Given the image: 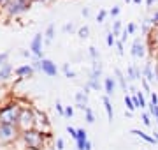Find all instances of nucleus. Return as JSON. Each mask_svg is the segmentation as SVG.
Here are the masks:
<instances>
[{
    "label": "nucleus",
    "mask_w": 158,
    "mask_h": 150,
    "mask_svg": "<svg viewBox=\"0 0 158 150\" xmlns=\"http://www.w3.org/2000/svg\"><path fill=\"white\" fill-rule=\"evenodd\" d=\"M51 141H55L53 133H42L39 129H30L19 134L18 143L23 147V150H46L48 147H51Z\"/></svg>",
    "instance_id": "1"
},
{
    "label": "nucleus",
    "mask_w": 158,
    "mask_h": 150,
    "mask_svg": "<svg viewBox=\"0 0 158 150\" xmlns=\"http://www.w3.org/2000/svg\"><path fill=\"white\" fill-rule=\"evenodd\" d=\"M23 104L14 99H7L4 103H0V124H11L18 126V118H19V111H21Z\"/></svg>",
    "instance_id": "2"
},
{
    "label": "nucleus",
    "mask_w": 158,
    "mask_h": 150,
    "mask_svg": "<svg viewBox=\"0 0 158 150\" xmlns=\"http://www.w3.org/2000/svg\"><path fill=\"white\" fill-rule=\"evenodd\" d=\"M34 4H35L34 0H7V4L2 7V14L7 20H14V18L27 14Z\"/></svg>",
    "instance_id": "3"
},
{
    "label": "nucleus",
    "mask_w": 158,
    "mask_h": 150,
    "mask_svg": "<svg viewBox=\"0 0 158 150\" xmlns=\"http://www.w3.org/2000/svg\"><path fill=\"white\" fill-rule=\"evenodd\" d=\"M19 134H21V131L18 129V126L0 124V147H9V145L18 143Z\"/></svg>",
    "instance_id": "4"
},
{
    "label": "nucleus",
    "mask_w": 158,
    "mask_h": 150,
    "mask_svg": "<svg viewBox=\"0 0 158 150\" xmlns=\"http://www.w3.org/2000/svg\"><path fill=\"white\" fill-rule=\"evenodd\" d=\"M18 129L19 131H30L35 129V110L34 106H21L19 118H18Z\"/></svg>",
    "instance_id": "5"
},
{
    "label": "nucleus",
    "mask_w": 158,
    "mask_h": 150,
    "mask_svg": "<svg viewBox=\"0 0 158 150\" xmlns=\"http://www.w3.org/2000/svg\"><path fill=\"white\" fill-rule=\"evenodd\" d=\"M30 53H32V60H42L44 58V34L37 32L30 41Z\"/></svg>",
    "instance_id": "6"
},
{
    "label": "nucleus",
    "mask_w": 158,
    "mask_h": 150,
    "mask_svg": "<svg viewBox=\"0 0 158 150\" xmlns=\"http://www.w3.org/2000/svg\"><path fill=\"white\" fill-rule=\"evenodd\" d=\"M34 110H35V129H39L42 133H51V122L48 113L37 110V108H34Z\"/></svg>",
    "instance_id": "7"
},
{
    "label": "nucleus",
    "mask_w": 158,
    "mask_h": 150,
    "mask_svg": "<svg viewBox=\"0 0 158 150\" xmlns=\"http://www.w3.org/2000/svg\"><path fill=\"white\" fill-rule=\"evenodd\" d=\"M40 73L42 74H46L48 78H56V74H58V65L51 58H42L40 60Z\"/></svg>",
    "instance_id": "8"
},
{
    "label": "nucleus",
    "mask_w": 158,
    "mask_h": 150,
    "mask_svg": "<svg viewBox=\"0 0 158 150\" xmlns=\"http://www.w3.org/2000/svg\"><path fill=\"white\" fill-rule=\"evenodd\" d=\"M130 55L134 58H144L146 57V44H144V39H142V37H135V39H134Z\"/></svg>",
    "instance_id": "9"
},
{
    "label": "nucleus",
    "mask_w": 158,
    "mask_h": 150,
    "mask_svg": "<svg viewBox=\"0 0 158 150\" xmlns=\"http://www.w3.org/2000/svg\"><path fill=\"white\" fill-rule=\"evenodd\" d=\"M14 74L19 78V80H32L35 76V71L34 67L30 65V64H21V65H18V67H14Z\"/></svg>",
    "instance_id": "10"
},
{
    "label": "nucleus",
    "mask_w": 158,
    "mask_h": 150,
    "mask_svg": "<svg viewBox=\"0 0 158 150\" xmlns=\"http://www.w3.org/2000/svg\"><path fill=\"white\" fill-rule=\"evenodd\" d=\"M88 99H90V95H86L83 90H77V92L74 94V101H76V104H74V106H76L77 110L85 111L86 108L90 106V104H88Z\"/></svg>",
    "instance_id": "11"
},
{
    "label": "nucleus",
    "mask_w": 158,
    "mask_h": 150,
    "mask_svg": "<svg viewBox=\"0 0 158 150\" xmlns=\"http://www.w3.org/2000/svg\"><path fill=\"white\" fill-rule=\"evenodd\" d=\"M127 78L128 81H135V80H142V69L135 64H130L128 67H127Z\"/></svg>",
    "instance_id": "12"
},
{
    "label": "nucleus",
    "mask_w": 158,
    "mask_h": 150,
    "mask_svg": "<svg viewBox=\"0 0 158 150\" xmlns=\"http://www.w3.org/2000/svg\"><path fill=\"white\" fill-rule=\"evenodd\" d=\"M12 73H14V65L11 62H6L0 67V83H6V81L11 80Z\"/></svg>",
    "instance_id": "13"
},
{
    "label": "nucleus",
    "mask_w": 158,
    "mask_h": 150,
    "mask_svg": "<svg viewBox=\"0 0 158 150\" xmlns=\"http://www.w3.org/2000/svg\"><path fill=\"white\" fill-rule=\"evenodd\" d=\"M114 80H116V83L119 85V88L123 90L125 94H127V90H128V83H127V76H125V73L119 67H114Z\"/></svg>",
    "instance_id": "14"
},
{
    "label": "nucleus",
    "mask_w": 158,
    "mask_h": 150,
    "mask_svg": "<svg viewBox=\"0 0 158 150\" xmlns=\"http://www.w3.org/2000/svg\"><path fill=\"white\" fill-rule=\"evenodd\" d=\"M104 92H106V95L107 97H111V95H114V90H116V80H114L113 76H106L104 78Z\"/></svg>",
    "instance_id": "15"
},
{
    "label": "nucleus",
    "mask_w": 158,
    "mask_h": 150,
    "mask_svg": "<svg viewBox=\"0 0 158 150\" xmlns=\"http://www.w3.org/2000/svg\"><path fill=\"white\" fill-rule=\"evenodd\" d=\"M102 73H104V65H102V60L91 62V69H90V73H88V76H90V78H95V80L100 81Z\"/></svg>",
    "instance_id": "16"
},
{
    "label": "nucleus",
    "mask_w": 158,
    "mask_h": 150,
    "mask_svg": "<svg viewBox=\"0 0 158 150\" xmlns=\"http://www.w3.org/2000/svg\"><path fill=\"white\" fill-rule=\"evenodd\" d=\"M44 34V46H51L53 44V41H55V35H56V29H55V25L49 23L46 27V30L42 32Z\"/></svg>",
    "instance_id": "17"
},
{
    "label": "nucleus",
    "mask_w": 158,
    "mask_h": 150,
    "mask_svg": "<svg viewBox=\"0 0 158 150\" xmlns=\"http://www.w3.org/2000/svg\"><path fill=\"white\" fill-rule=\"evenodd\" d=\"M142 80L148 83H155V71H153V62H146L142 67Z\"/></svg>",
    "instance_id": "18"
},
{
    "label": "nucleus",
    "mask_w": 158,
    "mask_h": 150,
    "mask_svg": "<svg viewBox=\"0 0 158 150\" xmlns=\"http://www.w3.org/2000/svg\"><path fill=\"white\" fill-rule=\"evenodd\" d=\"M132 101H134V106H135V110H137V108L144 110V108L148 106L146 97H144V92H141V90H135V94L132 95Z\"/></svg>",
    "instance_id": "19"
},
{
    "label": "nucleus",
    "mask_w": 158,
    "mask_h": 150,
    "mask_svg": "<svg viewBox=\"0 0 158 150\" xmlns=\"http://www.w3.org/2000/svg\"><path fill=\"white\" fill-rule=\"evenodd\" d=\"M148 44H149V53L158 50V27H153L151 34L148 35Z\"/></svg>",
    "instance_id": "20"
},
{
    "label": "nucleus",
    "mask_w": 158,
    "mask_h": 150,
    "mask_svg": "<svg viewBox=\"0 0 158 150\" xmlns=\"http://www.w3.org/2000/svg\"><path fill=\"white\" fill-rule=\"evenodd\" d=\"M102 104H104V110L107 113V120L113 124L114 120V110H113V103H111V99L107 95H102Z\"/></svg>",
    "instance_id": "21"
},
{
    "label": "nucleus",
    "mask_w": 158,
    "mask_h": 150,
    "mask_svg": "<svg viewBox=\"0 0 158 150\" xmlns=\"http://www.w3.org/2000/svg\"><path fill=\"white\" fill-rule=\"evenodd\" d=\"M130 133H132V134H135L137 138H141L142 141H146V143H149V145H156L155 138H153V136H149V134H146L144 131H141V129H132Z\"/></svg>",
    "instance_id": "22"
},
{
    "label": "nucleus",
    "mask_w": 158,
    "mask_h": 150,
    "mask_svg": "<svg viewBox=\"0 0 158 150\" xmlns=\"http://www.w3.org/2000/svg\"><path fill=\"white\" fill-rule=\"evenodd\" d=\"M62 73H63V76H65V78H69V80H74V78L77 76V73H76V71L70 69L69 62H63L62 64Z\"/></svg>",
    "instance_id": "23"
},
{
    "label": "nucleus",
    "mask_w": 158,
    "mask_h": 150,
    "mask_svg": "<svg viewBox=\"0 0 158 150\" xmlns=\"http://www.w3.org/2000/svg\"><path fill=\"white\" fill-rule=\"evenodd\" d=\"M111 32H113V35L118 39V35H121V32H123V23L119 21L118 18L113 21V27H111Z\"/></svg>",
    "instance_id": "24"
},
{
    "label": "nucleus",
    "mask_w": 158,
    "mask_h": 150,
    "mask_svg": "<svg viewBox=\"0 0 158 150\" xmlns=\"http://www.w3.org/2000/svg\"><path fill=\"white\" fill-rule=\"evenodd\" d=\"M90 32H91V30H90V27H88V25H81L76 34H77L79 39H88V37H90Z\"/></svg>",
    "instance_id": "25"
},
{
    "label": "nucleus",
    "mask_w": 158,
    "mask_h": 150,
    "mask_svg": "<svg viewBox=\"0 0 158 150\" xmlns=\"http://www.w3.org/2000/svg\"><path fill=\"white\" fill-rule=\"evenodd\" d=\"M83 113H85V120H86V124H90V126H91V124H95V120H97V118H95V111L91 110L90 106H88V108H86V110L83 111Z\"/></svg>",
    "instance_id": "26"
},
{
    "label": "nucleus",
    "mask_w": 158,
    "mask_h": 150,
    "mask_svg": "<svg viewBox=\"0 0 158 150\" xmlns=\"http://www.w3.org/2000/svg\"><path fill=\"white\" fill-rule=\"evenodd\" d=\"M106 44H107L109 48H113V46H116V37L113 35V32H111V29H106Z\"/></svg>",
    "instance_id": "27"
},
{
    "label": "nucleus",
    "mask_w": 158,
    "mask_h": 150,
    "mask_svg": "<svg viewBox=\"0 0 158 150\" xmlns=\"http://www.w3.org/2000/svg\"><path fill=\"white\" fill-rule=\"evenodd\" d=\"M88 57L91 58V62H97V60H102V57H100V51L97 50L95 46H90L88 48Z\"/></svg>",
    "instance_id": "28"
},
{
    "label": "nucleus",
    "mask_w": 158,
    "mask_h": 150,
    "mask_svg": "<svg viewBox=\"0 0 158 150\" xmlns=\"http://www.w3.org/2000/svg\"><path fill=\"white\" fill-rule=\"evenodd\" d=\"M79 27H76V23L74 21H67V23L62 27V32L63 34H72V32H77Z\"/></svg>",
    "instance_id": "29"
},
{
    "label": "nucleus",
    "mask_w": 158,
    "mask_h": 150,
    "mask_svg": "<svg viewBox=\"0 0 158 150\" xmlns=\"http://www.w3.org/2000/svg\"><path fill=\"white\" fill-rule=\"evenodd\" d=\"M123 103L125 106H127V111H135V106H134V101H132V95H128V94H125V97H123Z\"/></svg>",
    "instance_id": "30"
},
{
    "label": "nucleus",
    "mask_w": 158,
    "mask_h": 150,
    "mask_svg": "<svg viewBox=\"0 0 158 150\" xmlns=\"http://www.w3.org/2000/svg\"><path fill=\"white\" fill-rule=\"evenodd\" d=\"M107 16H109V11L98 9V12H97V23H106V18Z\"/></svg>",
    "instance_id": "31"
},
{
    "label": "nucleus",
    "mask_w": 158,
    "mask_h": 150,
    "mask_svg": "<svg viewBox=\"0 0 158 150\" xmlns=\"http://www.w3.org/2000/svg\"><path fill=\"white\" fill-rule=\"evenodd\" d=\"M53 147H55L56 150H65V139L60 138V136H58V138H55V141H53Z\"/></svg>",
    "instance_id": "32"
},
{
    "label": "nucleus",
    "mask_w": 158,
    "mask_h": 150,
    "mask_svg": "<svg viewBox=\"0 0 158 150\" xmlns=\"http://www.w3.org/2000/svg\"><path fill=\"white\" fill-rule=\"evenodd\" d=\"M148 108H149L148 113H149L155 120H158V104H151V103H149V104H148Z\"/></svg>",
    "instance_id": "33"
},
{
    "label": "nucleus",
    "mask_w": 158,
    "mask_h": 150,
    "mask_svg": "<svg viewBox=\"0 0 158 150\" xmlns=\"http://www.w3.org/2000/svg\"><path fill=\"white\" fill-rule=\"evenodd\" d=\"M119 12H121V7H119V6H113L111 9H109V16L113 18V20H116V18L119 16Z\"/></svg>",
    "instance_id": "34"
},
{
    "label": "nucleus",
    "mask_w": 158,
    "mask_h": 150,
    "mask_svg": "<svg viewBox=\"0 0 158 150\" xmlns=\"http://www.w3.org/2000/svg\"><path fill=\"white\" fill-rule=\"evenodd\" d=\"M86 139H88L86 129H77V138H76V141H86Z\"/></svg>",
    "instance_id": "35"
},
{
    "label": "nucleus",
    "mask_w": 158,
    "mask_h": 150,
    "mask_svg": "<svg viewBox=\"0 0 158 150\" xmlns=\"http://www.w3.org/2000/svg\"><path fill=\"white\" fill-rule=\"evenodd\" d=\"M141 120H142V124H144V126H151V115H149V113H148V111H142V115H141Z\"/></svg>",
    "instance_id": "36"
},
{
    "label": "nucleus",
    "mask_w": 158,
    "mask_h": 150,
    "mask_svg": "<svg viewBox=\"0 0 158 150\" xmlns=\"http://www.w3.org/2000/svg\"><path fill=\"white\" fill-rule=\"evenodd\" d=\"M9 57H11V51L7 50V51H2L0 53V67L4 65L6 62H9Z\"/></svg>",
    "instance_id": "37"
},
{
    "label": "nucleus",
    "mask_w": 158,
    "mask_h": 150,
    "mask_svg": "<svg viewBox=\"0 0 158 150\" xmlns=\"http://www.w3.org/2000/svg\"><path fill=\"white\" fill-rule=\"evenodd\" d=\"M116 51H118L119 57H123V55H125V44L119 39H116Z\"/></svg>",
    "instance_id": "38"
},
{
    "label": "nucleus",
    "mask_w": 158,
    "mask_h": 150,
    "mask_svg": "<svg viewBox=\"0 0 158 150\" xmlns=\"http://www.w3.org/2000/svg\"><path fill=\"white\" fill-rule=\"evenodd\" d=\"M125 30H127V34L128 35H134L137 32V25L135 23H128L127 27H125Z\"/></svg>",
    "instance_id": "39"
},
{
    "label": "nucleus",
    "mask_w": 158,
    "mask_h": 150,
    "mask_svg": "<svg viewBox=\"0 0 158 150\" xmlns=\"http://www.w3.org/2000/svg\"><path fill=\"white\" fill-rule=\"evenodd\" d=\"M67 133H69V136L76 141V138H77V129H76V127H72V126H67Z\"/></svg>",
    "instance_id": "40"
},
{
    "label": "nucleus",
    "mask_w": 158,
    "mask_h": 150,
    "mask_svg": "<svg viewBox=\"0 0 158 150\" xmlns=\"http://www.w3.org/2000/svg\"><path fill=\"white\" fill-rule=\"evenodd\" d=\"M55 110H56V113H58V115H62V117H63V111H65V106H63V104L60 103L58 99H56V103H55Z\"/></svg>",
    "instance_id": "41"
},
{
    "label": "nucleus",
    "mask_w": 158,
    "mask_h": 150,
    "mask_svg": "<svg viewBox=\"0 0 158 150\" xmlns=\"http://www.w3.org/2000/svg\"><path fill=\"white\" fill-rule=\"evenodd\" d=\"M63 117H67V118H72V117H74V106H65Z\"/></svg>",
    "instance_id": "42"
},
{
    "label": "nucleus",
    "mask_w": 158,
    "mask_h": 150,
    "mask_svg": "<svg viewBox=\"0 0 158 150\" xmlns=\"http://www.w3.org/2000/svg\"><path fill=\"white\" fill-rule=\"evenodd\" d=\"M19 57H23V58H32V53H30V50H25V48H19Z\"/></svg>",
    "instance_id": "43"
},
{
    "label": "nucleus",
    "mask_w": 158,
    "mask_h": 150,
    "mask_svg": "<svg viewBox=\"0 0 158 150\" xmlns=\"http://www.w3.org/2000/svg\"><path fill=\"white\" fill-rule=\"evenodd\" d=\"M149 21H151V25H153V27H156V25H158V11H155V12L151 14V18H149Z\"/></svg>",
    "instance_id": "44"
},
{
    "label": "nucleus",
    "mask_w": 158,
    "mask_h": 150,
    "mask_svg": "<svg viewBox=\"0 0 158 150\" xmlns=\"http://www.w3.org/2000/svg\"><path fill=\"white\" fill-rule=\"evenodd\" d=\"M81 16L83 18H90L91 16V9L90 7H83V9H81Z\"/></svg>",
    "instance_id": "45"
},
{
    "label": "nucleus",
    "mask_w": 158,
    "mask_h": 150,
    "mask_svg": "<svg viewBox=\"0 0 158 150\" xmlns=\"http://www.w3.org/2000/svg\"><path fill=\"white\" fill-rule=\"evenodd\" d=\"M32 67H34L35 73H40V60H32V64H30Z\"/></svg>",
    "instance_id": "46"
},
{
    "label": "nucleus",
    "mask_w": 158,
    "mask_h": 150,
    "mask_svg": "<svg viewBox=\"0 0 158 150\" xmlns=\"http://www.w3.org/2000/svg\"><path fill=\"white\" fill-rule=\"evenodd\" d=\"M141 85H142V88H144V90H146L148 94H151V92H153L151 87H149V83H148L146 80H141Z\"/></svg>",
    "instance_id": "47"
},
{
    "label": "nucleus",
    "mask_w": 158,
    "mask_h": 150,
    "mask_svg": "<svg viewBox=\"0 0 158 150\" xmlns=\"http://www.w3.org/2000/svg\"><path fill=\"white\" fill-rule=\"evenodd\" d=\"M149 99H151V104H158V94L156 92L149 94Z\"/></svg>",
    "instance_id": "48"
},
{
    "label": "nucleus",
    "mask_w": 158,
    "mask_h": 150,
    "mask_svg": "<svg viewBox=\"0 0 158 150\" xmlns=\"http://www.w3.org/2000/svg\"><path fill=\"white\" fill-rule=\"evenodd\" d=\"M83 150H93V145H91V141H90V138L85 141V145H83Z\"/></svg>",
    "instance_id": "49"
},
{
    "label": "nucleus",
    "mask_w": 158,
    "mask_h": 150,
    "mask_svg": "<svg viewBox=\"0 0 158 150\" xmlns=\"http://www.w3.org/2000/svg\"><path fill=\"white\" fill-rule=\"evenodd\" d=\"M35 4H42V6H48V4H51V2H55V0H34Z\"/></svg>",
    "instance_id": "50"
},
{
    "label": "nucleus",
    "mask_w": 158,
    "mask_h": 150,
    "mask_svg": "<svg viewBox=\"0 0 158 150\" xmlns=\"http://www.w3.org/2000/svg\"><path fill=\"white\" fill-rule=\"evenodd\" d=\"M155 2H156V0H146V6H148V7H151Z\"/></svg>",
    "instance_id": "51"
},
{
    "label": "nucleus",
    "mask_w": 158,
    "mask_h": 150,
    "mask_svg": "<svg viewBox=\"0 0 158 150\" xmlns=\"http://www.w3.org/2000/svg\"><path fill=\"white\" fill-rule=\"evenodd\" d=\"M153 138H155V141H156V145H158V131L156 133H153Z\"/></svg>",
    "instance_id": "52"
},
{
    "label": "nucleus",
    "mask_w": 158,
    "mask_h": 150,
    "mask_svg": "<svg viewBox=\"0 0 158 150\" xmlns=\"http://www.w3.org/2000/svg\"><path fill=\"white\" fill-rule=\"evenodd\" d=\"M6 4H7V0H0V9H2V7L6 6Z\"/></svg>",
    "instance_id": "53"
},
{
    "label": "nucleus",
    "mask_w": 158,
    "mask_h": 150,
    "mask_svg": "<svg viewBox=\"0 0 158 150\" xmlns=\"http://www.w3.org/2000/svg\"><path fill=\"white\" fill-rule=\"evenodd\" d=\"M134 4H141V2H144V0H132Z\"/></svg>",
    "instance_id": "54"
},
{
    "label": "nucleus",
    "mask_w": 158,
    "mask_h": 150,
    "mask_svg": "<svg viewBox=\"0 0 158 150\" xmlns=\"http://www.w3.org/2000/svg\"><path fill=\"white\" fill-rule=\"evenodd\" d=\"M48 150H56V148H55V147H53V145H51V147H48Z\"/></svg>",
    "instance_id": "55"
},
{
    "label": "nucleus",
    "mask_w": 158,
    "mask_h": 150,
    "mask_svg": "<svg viewBox=\"0 0 158 150\" xmlns=\"http://www.w3.org/2000/svg\"><path fill=\"white\" fill-rule=\"evenodd\" d=\"M125 2H127V4H130V2H132V0H125Z\"/></svg>",
    "instance_id": "56"
},
{
    "label": "nucleus",
    "mask_w": 158,
    "mask_h": 150,
    "mask_svg": "<svg viewBox=\"0 0 158 150\" xmlns=\"http://www.w3.org/2000/svg\"><path fill=\"white\" fill-rule=\"evenodd\" d=\"M0 14H2V9H0Z\"/></svg>",
    "instance_id": "57"
},
{
    "label": "nucleus",
    "mask_w": 158,
    "mask_h": 150,
    "mask_svg": "<svg viewBox=\"0 0 158 150\" xmlns=\"http://www.w3.org/2000/svg\"><path fill=\"white\" fill-rule=\"evenodd\" d=\"M156 124H158V120H156Z\"/></svg>",
    "instance_id": "58"
},
{
    "label": "nucleus",
    "mask_w": 158,
    "mask_h": 150,
    "mask_svg": "<svg viewBox=\"0 0 158 150\" xmlns=\"http://www.w3.org/2000/svg\"><path fill=\"white\" fill-rule=\"evenodd\" d=\"M156 2H158V0H156Z\"/></svg>",
    "instance_id": "59"
},
{
    "label": "nucleus",
    "mask_w": 158,
    "mask_h": 150,
    "mask_svg": "<svg viewBox=\"0 0 158 150\" xmlns=\"http://www.w3.org/2000/svg\"><path fill=\"white\" fill-rule=\"evenodd\" d=\"M74 150H76V148H74Z\"/></svg>",
    "instance_id": "60"
}]
</instances>
